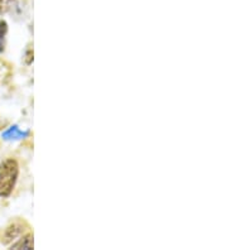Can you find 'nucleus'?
<instances>
[{
  "label": "nucleus",
  "mask_w": 227,
  "mask_h": 250,
  "mask_svg": "<svg viewBox=\"0 0 227 250\" xmlns=\"http://www.w3.org/2000/svg\"><path fill=\"white\" fill-rule=\"evenodd\" d=\"M33 248V236L32 234H28L19 239L15 244L12 245V249H32Z\"/></svg>",
  "instance_id": "nucleus-4"
},
{
  "label": "nucleus",
  "mask_w": 227,
  "mask_h": 250,
  "mask_svg": "<svg viewBox=\"0 0 227 250\" xmlns=\"http://www.w3.org/2000/svg\"><path fill=\"white\" fill-rule=\"evenodd\" d=\"M18 162L8 158L0 163V197H9L18 180Z\"/></svg>",
  "instance_id": "nucleus-1"
},
{
  "label": "nucleus",
  "mask_w": 227,
  "mask_h": 250,
  "mask_svg": "<svg viewBox=\"0 0 227 250\" xmlns=\"http://www.w3.org/2000/svg\"><path fill=\"white\" fill-rule=\"evenodd\" d=\"M12 0H0V13L6 12V9L9 8V4Z\"/></svg>",
  "instance_id": "nucleus-6"
},
{
  "label": "nucleus",
  "mask_w": 227,
  "mask_h": 250,
  "mask_svg": "<svg viewBox=\"0 0 227 250\" xmlns=\"http://www.w3.org/2000/svg\"><path fill=\"white\" fill-rule=\"evenodd\" d=\"M6 33H8V24L4 21H0V53L5 51Z\"/></svg>",
  "instance_id": "nucleus-5"
},
{
  "label": "nucleus",
  "mask_w": 227,
  "mask_h": 250,
  "mask_svg": "<svg viewBox=\"0 0 227 250\" xmlns=\"http://www.w3.org/2000/svg\"><path fill=\"white\" fill-rule=\"evenodd\" d=\"M29 131H23L17 126V125H13L10 128L6 129L3 133V139L5 141H17V139H23V138L28 137Z\"/></svg>",
  "instance_id": "nucleus-3"
},
{
  "label": "nucleus",
  "mask_w": 227,
  "mask_h": 250,
  "mask_svg": "<svg viewBox=\"0 0 227 250\" xmlns=\"http://www.w3.org/2000/svg\"><path fill=\"white\" fill-rule=\"evenodd\" d=\"M21 232H23V225H21V224H10V225L3 231V235H1V238H0V241H1L3 244H9V243H12L14 239L18 238Z\"/></svg>",
  "instance_id": "nucleus-2"
},
{
  "label": "nucleus",
  "mask_w": 227,
  "mask_h": 250,
  "mask_svg": "<svg viewBox=\"0 0 227 250\" xmlns=\"http://www.w3.org/2000/svg\"><path fill=\"white\" fill-rule=\"evenodd\" d=\"M27 63L28 64H30L32 63V61H33V51H32V49H29V51H28V53H27Z\"/></svg>",
  "instance_id": "nucleus-7"
}]
</instances>
